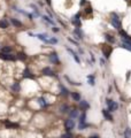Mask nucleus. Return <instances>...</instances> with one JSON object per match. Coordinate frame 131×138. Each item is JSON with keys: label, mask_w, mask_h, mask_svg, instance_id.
Segmentation results:
<instances>
[{"label": "nucleus", "mask_w": 131, "mask_h": 138, "mask_svg": "<svg viewBox=\"0 0 131 138\" xmlns=\"http://www.w3.org/2000/svg\"><path fill=\"white\" fill-rule=\"evenodd\" d=\"M112 24H113V27L115 28V29H117L118 31L122 29V22H121L120 17L115 13L112 14Z\"/></svg>", "instance_id": "f257e3e1"}, {"label": "nucleus", "mask_w": 131, "mask_h": 138, "mask_svg": "<svg viewBox=\"0 0 131 138\" xmlns=\"http://www.w3.org/2000/svg\"><path fill=\"white\" fill-rule=\"evenodd\" d=\"M120 35H121V39H122V43L123 44H125V45H128V46H130L131 47V38L123 31V30H120Z\"/></svg>", "instance_id": "f03ea898"}, {"label": "nucleus", "mask_w": 131, "mask_h": 138, "mask_svg": "<svg viewBox=\"0 0 131 138\" xmlns=\"http://www.w3.org/2000/svg\"><path fill=\"white\" fill-rule=\"evenodd\" d=\"M101 50H102V53H104V55H105V58H107V59L110 56L112 52H113V47H112V46H109L108 44H104Z\"/></svg>", "instance_id": "7ed1b4c3"}, {"label": "nucleus", "mask_w": 131, "mask_h": 138, "mask_svg": "<svg viewBox=\"0 0 131 138\" xmlns=\"http://www.w3.org/2000/svg\"><path fill=\"white\" fill-rule=\"evenodd\" d=\"M65 128H66L67 131H71V130L75 128V121H74L73 119H68V120H66Z\"/></svg>", "instance_id": "20e7f679"}, {"label": "nucleus", "mask_w": 131, "mask_h": 138, "mask_svg": "<svg viewBox=\"0 0 131 138\" xmlns=\"http://www.w3.org/2000/svg\"><path fill=\"white\" fill-rule=\"evenodd\" d=\"M106 102L108 105V112H114V110H116L118 108V105L116 101H113V100H109L108 99Z\"/></svg>", "instance_id": "39448f33"}, {"label": "nucleus", "mask_w": 131, "mask_h": 138, "mask_svg": "<svg viewBox=\"0 0 131 138\" xmlns=\"http://www.w3.org/2000/svg\"><path fill=\"white\" fill-rule=\"evenodd\" d=\"M0 59L6 60V61H15L16 56L13 54H9V53H0Z\"/></svg>", "instance_id": "423d86ee"}, {"label": "nucleus", "mask_w": 131, "mask_h": 138, "mask_svg": "<svg viewBox=\"0 0 131 138\" xmlns=\"http://www.w3.org/2000/svg\"><path fill=\"white\" fill-rule=\"evenodd\" d=\"M48 58H50V61L52 62V63H58L59 62V56L56 53H52V54L48 55Z\"/></svg>", "instance_id": "0eeeda50"}, {"label": "nucleus", "mask_w": 131, "mask_h": 138, "mask_svg": "<svg viewBox=\"0 0 131 138\" xmlns=\"http://www.w3.org/2000/svg\"><path fill=\"white\" fill-rule=\"evenodd\" d=\"M73 23H74L75 25H77V28H79L80 25H82V23H80V20H79V14L75 15V16L73 17Z\"/></svg>", "instance_id": "6e6552de"}, {"label": "nucleus", "mask_w": 131, "mask_h": 138, "mask_svg": "<svg viewBox=\"0 0 131 138\" xmlns=\"http://www.w3.org/2000/svg\"><path fill=\"white\" fill-rule=\"evenodd\" d=\"M43 74L46 75V76H54V73H53V70L50 67H46V68L43 69Z\"/></svg>", "instance_id": "1a4fd4ad"}, {"label": "nucleus", "mask_w": 131, "mask_h": 138, "mask_svg": "<svg viewBox=\"0 0 131 138\" xmlns=\"http://www.w3.org/2000/svg\"><path fill=\"white\" fill-rule=\"evenodd\" d=\"M102 115H104V117H105L106 120H108V121H113V116L110 115V113H109L107 109H102Z\"/></svg>", "instance_id": "9d476101"}, {"label": "nucleus", "mask_w": 131, "mask_h": 138, "mask_svg": "<svg viewBox=\"0 0 131 138\" xmlns=\"http://www.w3.org/2000/svg\"><path fill=\"white\" fill-rule=\"evenodd\" d=\"M90 107V105H89V102L87 101H85V100H82V101H79V108H82V109H87Z\"/></svg>", "instance_id": "9b49d317"}, {"label": "nucleus", "mask_w": 131, "mask_h": 138, "mask_svg": "<svg viewBox=\"0 0 131 138\" xmlns=\"http://www.w3.org/2000/svg\"><path fill=\"white\" fill-rule=\"evenodd\" d=\"M67 50H68V52H69V53H71V54H73L74 59L76 60V62H77V63H80V60H79V58H78V55H77V53H75V52H74L71 48H67Z\"/></svg>", "instance_id": "f8f14e48"}, {"label": "nucleus", "mask_w": 131, "mask_h": 138, "mask_svg": "<svg viewBox=\"0 0 131 138\" xmlns=\"http://www.w3.org/2000/svg\"><path fill=\"white\" fill-rule=\"evenodd\" d=\"M5 124H6V127L8 129H11V128H18L20 127L17 123H13V122H9V121H5Z\"/></svg>", "instance_id": "ddd939ff"}, {"label": "nucleus", "mask_w": 131, "mask_h": 138, "mask_svg": "<svg viewBox=\"0 0 131 138\" xmlns=\"http://www.w3.org/2000/svg\"><path fill=\"white\" fill-rule=\"evenodd\" d=\"M74 33H75V36H76L78 39H82V38H83V33H82V31L79 30V28H76V29L74 30Z\"/></svg>", "instance_id": "4468645a"}, {"label": "nucleus", "mask_w": 131, "mask_h": 138, "mask_svg": "<svg viewBox=\"0 0 131 138\" xmlns=\"http://www.w3.org/2000/svg\"><path fill=\"white\" fill-rule=\"evenodd\" d=\"M0 28H1V29H7V28H8V22H7V20H5V18L0 20Z\"/></svg>", "instance_id": "2eb2a0df"}, {"label": "nucleus", "mask_w": 131, "mask_h": 138, "mask_svg": "<svg viewBox=\"0 0 131 138\" xmlns=\"http://www.w3.org/2000/svg\"><path fill=\"white\" fill-rule=\"evenodd\" d=\"M36 37L37 38H39L40 40H43V41H45V43H47V36L45 35V33H39V35H36Z\"/></svg>", "instance_id": "dca6fc26"}, {"label": "nucleus", "mask_w": 131, "mask_h": 138, "mask_svg": "<svg viewBox=\"0 0 131 138\" xmlns=\"http://www.w3.org/2000/svg\"><path fill=\"white\" fill-rule=\"evenodd\" d=\"M69 115H70V119H73V117H77L79 115V113L77 109H73L69 112Z\"/></svg>", "instance_id": "f3484780"}, {"label": "nucleus", "mask_w": 131, "mask_h": 138, "mask_svg": "<svg viewBox=\"0 0 131 138\" xmlns=\"http://www.w3.org/2000/svg\"><path fill=\"white\" fill-rule=\"evenodd\" d=\"M23 76H24V77H28V78H35V76H33V75H31V73L29 71V69H28V68L23 71Z\"/></svg>", "instance_id": "a211bd4d"}, {"label": "nucleus", "mask_w": 131, "mask_h": 138, "mask_svg": "<svg viewBox=\"0 0 131 138\" xmlns=\"http://www.w3.org/2000/svg\"><path fill=\"white\" fill-rule=\"evenodd\" d=\"M105 38H106V40L108 41V43H115V38L113 37V36H110V35H108V33H106L105 35Z\"/></svg>", "instance_id": "6ab92c4d"}, {"label": "nucleus", "mask_w": 131, "mask_h": 138, "mask_svg": "<svg viewBox=\"0 0 131 138\" xmlns=\"http://www.w3.org/2000/svg\"><path fill=\"white\" fill-rule=\"evenodd\" d=\"M11 22H12V24L15 25V27H22V23L20 21H17L16 18H11Z\"/></svg>", "instance_id": "aec40b11"}, {"label": "nucleus", "mask_w": 131, "mask_h": 138, "mask_svg": "<svg viewBox=\"0 0 131 138\" xmlns=\"http://www.w3.org/2000/svg\"><path fill=\"white\" fill-rule=\"evenodd\" d=\"M60 89H61V92H62V94H63V96H68V94H69V91L66 89L62 84H60Z\"/></svg>", "instance_id": "412c9836"}, {"label": "nucleus", "mask_w": 131, "mask_h": 138, "mask_svg": "<svg viewBox=\"0 0 131 138\" xmlns=\"http://www.w3.org/2000/svg\"><path fill=\"white\" fill-rule=\"evenodd\" d=\"M124 138H131V129L130 128H127L125 131H124Z\"/></svg>", "instance_id": "4be33fe9"}, {"label": "nucleus", "mask_w": 131, "mask_h": 138, "mask_svg": "<svg viewBox=\"0 0 131 138\" xmlns=\"http://www.w3.org/2000/svg\"><path fill=\"white\" fill-rule=\"evenodd\" d=\"M12 90L15 91V92H18L20 91V84L18 83H14L13 85H12Z\"/></svg>", "instance_id": "5701e85b"}, {"label": "nucleus", "mask_w": 131, "mask_h": 138, "mask_svg": "<svg viewBox=\"0 0 131 138\" xmlns=\"http://www.w3.org/2000/svg\"><path fill=\"white\" fill-rule=\"evenodd\" d=\"M38 102H39V105L41 107H46V106H47V102L45 101L44 98H39V99H38Z\"/></svg>", "instance_id": "b1692460"}, {"label": "nucleus", "mask_w": 131, "mask_h": 138, "mask_svg": "<svg viewBox=\"0 0 131 138\" xmlns=\"http://www.w3.org/2000/svg\"><path fill=\"white\" fill-rule=\"evenodd\" d=\"M71 97H73V99L76 100V101L80 100V96H79V93H77V92H73V93H71Z\"/></svg>", "instance_id": "393cba45"}, {"label": "nucleus", "mask_w": 131, "mask_h": 138, "mask_svg": "<svg viewBox=\"0 0 131 138\" xmlns=\"http://www.w3.org/2000/svg\"><path fill=\"white\" fill-rule=\"evenodd\" d=\"M17 58H18L20 60H22V61H25V60H26V58H28V56H26V55L24 54V53H22V52H20V53L17 54Z\"/></svg>", "instance_id": "a878e982"}, {"label": "nucleus", "mask_w": 131, "mask_h": 138, "mask_svg": "<svg viewBox=\"0 0 131 138\" xmlns=\"http://www.w3.org/2000/svg\"><path fill=\"white\" fill-rule=\"evenodd\" d=\"M12 52V46H5L2 47V53H9Z\"/></svg>", "instance_id": "bb28decb"}, {"label": "nucleus", "mask_w": 131, "mask_h": 138, "mask_svg": "<svg viewBox=\"0 0 131 138\" xmlns=\"http://www.w3.org/2000/svg\"><path fill=\"white\" fill-rule=\"evenodd\" d=\"M87 78H89V84L93 86V85L95 84V83H94V76H93V75H90V76H87Z\"/></svg>", "instance_id": "cd10ccee"}, {"label": "nucleus", "mask_w": 131, "mask_h": 138, "mask_svg": "<svg viewBox=\"0 0 131 138\" xmlns=\"http://www.w3.org/2000/svg\"><path fill=\"white\" fill-rule=\"evenodd\" d=\"M47 43H48V44H56V43H58V39H56V38H51V39L47 40Z\"/></svg>", "instance_id": "c85d7f7f"}, {"label": "nucleus", "mask_w": 131, "mask_h": 138, "mask_svg": "<svg viewBox=\"0 0 131 138\" xmlns=\"http://www.w3.org/2000/svg\"><path fill=\"white\" fill-rule=\"evenodd\" d=\"M44 20L46 21V22H48V23H51V24H54V22H53L52 20L48 17V16H44Z\"/></svg>", "instance_id": "c756f323"}, {"label": "nucleus", "mask_w": 131, "mask_h": 138, "mask_svg": "<svg viewBox=\"0 0 131 138\" xmlns=\"http://www.w3.org/2000/svg\"><path fill=\"white\" fill-rule=\"evenodd\" d=\"M121 47H123V48H125V50H128V51H130V52H131V47H130V46H128V45H125V44H123V43L121 44Z\"/></svg>", "instance_id": "7c9ffc66"}, {"label": "nucleus", "mask_w": 131, "mask_h": 138, "mask_svg": "<svg viewBox=\"0 0 131 138\" xmlns=\"http://www.w3.org/2000/svg\"><path fill=\"white\" fill-rule=\"evenodd\" d=\"M62 138H73V136H71L70 134H66V135L62 136Z\"/></svg>", "instance_id": "2f4dec72"}, {"label": "nucleus", "mask_w": 131, "mask_h": 138, "mask_svg": "<svg viewBox=\"0 0 131 138\" xmlns=\"http://www.w3.org/2000/svg\"><path fill=\"white\" fill-rule=\"evenodd\" d=\"M61 110H62V112H67V110H68V106H62V107H61Z\"/></svg>", "instance_id": "473e14b6"}, {"label": "nucleus", "mask_w": 131, "mask_h": 138, "mask_svg": "<svg viewBox=\"0 0 131 138\" xmlns=\"http://www.w3.org/2000/svg\"><path fill=\"white\" fill-rule=\"evenodd\" d=\"M53 31H54V32H58V31H59V28H53Z\"/></svg>", "instance_id": "72a5a7b5"}, {"label": "nucleus", "mask_w": 131, "mask_h": 138, "mask_svg": "<svg viewBox=\"0 0 131 138\" xmlns=\"http://www.w3.org/2000/svg\"><path fill=\"white\" fill-rule=\"evenodd\" d=\"M100 63L104 66V63H105V61H104V59H100Z\"/></svg>", "instance_id": "f704fd0d"}, {"label": "nucleus", "mask_w": 131, "mask_h": 138, "mask_svg": "<svg viewBox=\"0 0 131 138\" xmlns=\"http://www.w3.org/2000/svg\"><path fill=\"white\" fill-rule=\"evenodd\" d=\"M90 138H99V136H91Z\"/></svg>", "instance_id": "c9c22d12"}, {"label": "nucleus", "mask_w": 131, "mask_h": 138, "mask_svg": "<svg viewBox=\"0 0 131 138\" xmlns=\"http://www.w3.org/2000/svg\"><path fill=\"white\" fill-rule=\"evenodd\" d=\"M46 2H47L48 5H51V0H46Z\"/></svg>", "instance_id": "e433bc0d"}]
</instances>
